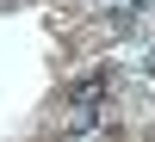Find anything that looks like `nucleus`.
<instances>
[{"label": "nucleus", "instance_id": "nucleus-1", "mask_svg": "<svg viewBox=\"0 0 155 142\" xmlns=\"http://www.w3.org/2000/svg\"><path fill=\"white\" fill-rule=\"evenodd\" d=\"M106 93H112V74H106V68L81 74V80L68 87V118H62V130H68V136H93V130H112V124L99 118Z\"/></svg>", "mask_w": 155, "mask_h": 142}, {"label": "nucleus", "instance_id": "nucleus-2", "mask_svg": "<svg viewBox=\"0 0 155 142\" xmlns=\"http://www.w3.org/2000/svg\"><path fill=\"white\" fill-rule=\"evenodd\" d=\"M93 6L112 19V31H130V25L143 19V6H149V0H93Z\"/></svg>", "mask_w": 155, "mask_h": 142}, {"label": "nucleus", "instance_id": "nucleus-3", "mask_svg": "<svg viewBox=\"0 0 155 142\" xmlns=\"http://www.w3.org/2000/svg\"><path fill=\"white\" fill-rule=\"evenodd\" d=\"M143 74H149V87H155V56H149V68H143Z\"/></svg>", "mask_w": 155, "mask_h": 142}]
</instances>
